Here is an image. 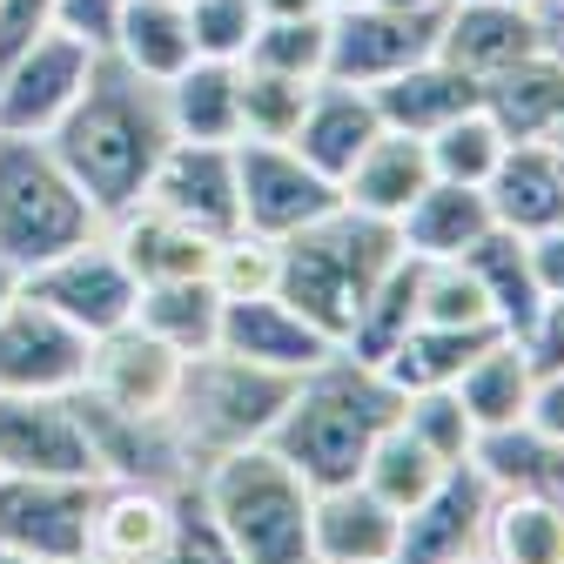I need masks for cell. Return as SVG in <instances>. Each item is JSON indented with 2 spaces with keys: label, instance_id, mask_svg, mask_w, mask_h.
<instances>
[{
  "label": "cell",
  "instance_id": "cell-48",
  "mask_svg": "<svg viewBox=\"0 0 564 564\" xmlns=\"http://www.w3.org/2000/svg\"><path fill=\"white\" fill-rule=\"evenodd\" d=\"M524 349H531L538 370H564V296H544V310H538Z\"/></svg>",
  "mask_w": 564,
  "mask_h": 564
},
{
  "label": "cell",
  "instance_id": "cell-29",
  "mask_svg": "<svg viewBox=\"0 0 564 564\" xmlns=\"http://www.w3.org/2000/svg\"><path fill=\"white\" fill-rule=\"evenodd\" d=\"M451 390H457V403L470 410L477 437H484V431H518L524 410H531V390H538V364H531V349H524L518 336H498L490 349H477L470 370H464Z\"/></svg>",
  "mask_w": 564,
  "mask_h": 564
},
{
  "label": "cell",
  "instance_id": "cell-56",
  "mask_svg": "<svg viewBox=\"0 0 564 564\" xmlns=\"http://www.w3.org/2000/svg\"><path fill=\"white\" fill-rule=\"evenodd\" d=\"M551 149H557V155H564V128H557V134H551Z\"/></svg>",
  "mask_w": 564,
  "mask_h": 564
},
{
  "label": "cell",
  "instance_id": "cell-45",
  "mask_svg": "<svg viewBox=\"0 0 564 564\" xmlns=\"http://www.w3.org/2000/svg\"><path fill=\"white\" fill-rule=\"evenodd\" d=\"M115 21H121V0H54V28L82 34L88 47H108Z\"/></svg>",
  "mask_w": 564,
  "mask_h": 564
},
{
  "label": "cell",
  "instance_id": "cell-57",
  "mask_svg": "<svg viewBox=\"0 0 564 564\" xmlns=\"http://www.w3.org/2000/svg\"><path fill=\"white\" fill-rule=\"evenodd\" d=\"M538 8H544V0H538ZM551 8H564V0H551Z\"/></svg>",
  "mask_w": 564,
  "mask_h": 564
},
{
  "label": "cell",
  "instance_id": "cell-22",
  "mask_svg": "<svg viewBox=\"0 0 564 564\" xmlns=\"http://www.w3.org/2000/svg\"><path fill=\"white\" fill-rule=\"evenodd\" d=\"M437 182V169H431V149H423L416 134H403V128H383L370 149L357 155V169H349L343 182H336V195H343V208H357V216H377V223H403V208Z\"/></svg>",
  "mask_w": 564,
  "mask_h": 564
},
{
  "label": "cell",
  "instance_id": "cell-34",
  "mask_svg": "<svg viewBox=\"0 0 564 564\" xmlns=\"http://www.w3.org/2000/svg\"><path fill=\"white\" fill-rule=\"evenodd\" d=\"M505 329H437V323H410V336L390 349V357L377 364L403 397L410 390H451L464 370H470V357L477 349H490Z\"/></svg>",
  "mask_w": 564,
  "mask_h": 564
},
{
  "label": "cell",
  "instance_id": "cell-55",
  "mask_svg": "<svg viewBox=\"0 0 564 564\" xmlns=\"http://www.w3.org/2000/svg\"><path fill=\"white\" fill-rule=\"evenodd\" d=\"M67 564H108V557H95V551H88V557H67Z\"/></svg>",
  "mask_w": 564,
  "mask_h": 564
},
{
  "label": "cell",
  "instance_id": "cell-7",
  "mask_svg": "<svg viewBox=\"0 0 564 564\" xmlns=\"http://www.w3.org/2000/svg\"><path fill=\"white\" fill-rule=\"evenodd\" d=\"M95 54L101 47H88L82 34H67V28H47L28 47L0 54V134L47 141L61 128V115L82 101V88L95 75Z\"/></svg>",
  "mask_w": 564,
  "mask_h": 564
},
{
  "label": "cell",
  "instance_id": "cell-14",
  "mask_svg": "<svg viewBox=\"0 0 564 564\" xmlns=\"http://www.w3.org/2000/svg\"><path fill=\"white\" fill-rule=\"evenodd\" d=\"M444 34V14H403V8H343L329 14V75L323 82H349V88H383L403 67L431 61Z\"/></svg>",
  "mask_w": 564,
  "mask_h": 564
},
{
  "label": "cell",
  "instance_id": "cell-19",
  "mask_svg": "<svg viewBox=\"0 0 564 564\" xmlns=\"http://www.w3.org/2000/svg\"><path fill=\"white\" fill-rule=\"evenodd\" d=\"M188 484V477H182ZM182 484H149V477H101L95 490V524L88 551L108 564H155L169 531H175V490Z\"/></svg>",
  "mask_w": 564,
  "mask_h": 564
},
{
  "label": "cell",
  "instance_id": "cell-37",
  "mask_svg": "<svg viewBox=\"0 0 564 564\" xmlns=\"http://www.w3.org/2000/svg\"><path fill=\"white\" fill-rule=\"evenodd\" d=\"M431 169H437V182H464V188H484L490 175H498V162H505V149H511V134L484 115V101L470 108V115H457V121H444L431 141Z\"/></svg>",
  "mask_w": 564,
  "mask_h": 564
},
{
  "label": "cell",
  "instance_id": "cell-44",
  "mask_svg": "<svg viewBox=\"0 0 564 564\" xmlns=\"http://www.w3.org/2000/svg\"><path fill=\"white\" fill-rule=\"evenodd\" d=\"M155 564H242V557L229 551V538L216 531V518H208L195 477L175 490V531H169V544H162Z\"/></svg>",
  "mask_w": 564,
  "mask_h": 564
},
{
  "label": "cell",
  "instance_id": "cell-16",
  "mask_svg": "<svg viewBox=\"0 0 564 564\" xmlns=\"http://www.w3.org/2000/svg\"><path fill=\"white\" fill-rule=\"evenodd\" d=\"M484 505L490 484L477 464H457L416 511H403L397 531V564H477L484 544Z\"/></svg>",
  "mask_w": 564,
  "mask_h": 564
},
{
  "label": "cell",
  "instance_id": "cell-46",
  "mask_svg": "<svg viewBox=\"0 0 564 564\" xmlns=\"http://www.w3.org/2000/svg\"><path fill=\"white\" fill-rule=\"evenodd\" d=\"M47 28H54V0H0V54L28 47Z\"/></svg>",
  "mask_w": 564,
  "mask_h": 564
},
{
  "label": "cell",
  "instance_id": "cell-18",
  "mask_svg": "<svg viewBox=\"0 0 564 564\" xmlns=\"http://www.w3.org/2000/svg\"><path fill=\"white\" fill-rule=\"evenodd\" d=\"M216 349H229V357L256 364V370H282V377H310L316 364L336 357V343L296 316L282 296H242V303H223V336Z\"/></svg>",
  "mask_w": 564,
  "mask_h": 564
},
{
  "label": "cell",
  "instance_id": "cell-13",
  "mask_svg": "<svg viewBox=\"0 0 564 564\" xmlns=\"http://www.w3.org/2000/svg\"><path fill=\"white\" fill-rule=\"evenodd\" d=\"M101 477H0V544H14L41 564L88 557Z\"/></svg>",
  "mask_w": 564,
  "mask_h": 564
},
{
  "label": "cell",
  "instance_id": "cell-42",
  "mask_svg": "<svg viewBox=\"0 0 564 564\" xmlns=\"http://www.w3.org/2000/svg\"><path fill=\"white\" fill-rule=\"evenodd\" d=\"M397 416H403V431H416L444 464H470V451H477V423H470V410L457 403V390H410Z\"/></svg>",
  "mask_w": 564,
  "mask_h": 564
},
{
  "label": "cell",
  "instance_id": "cell-24",
  "mask_svg": "<svg viewBox=\"0 0 564 564\" xmlns=\"http://www.w3.org/2000/svg\"><path fill=\"white\" fill-rule=\"evenodd\" d=\"M490 229H498V216H490V195L484 188H464V182H431L410 208H403V256L416 262H457L470 256Z\"/></svg>",
  "mask_w": 564,
  "mask_h": 564
},
{
  "label": "cell",
  "instance_id": "cell-21",
  "mask_svg": "<svg viewBox=\"0 0 564 564\" xmlns=\"http://www.w3.org/2000/svg\"><path fill=\"white\" fill-rule=\"evenodd\" d=\"M377 134H383V115H377V95H370V88L316 82V88H310V108H303V121H296V134H290V149H296L316 175L343 182Z\"/></svg>",
  "mask_w": 564,
  "mask_h": 564
},
{
  "label": "cell",
  "instance_id": "cell-3",
  "mask_svg": "<svg viewBox=\"0 0 564 564\" xmlns=\"http://www.w3.org/2000/svg\"><path fill=\"white\" fill-rule=\"evenodd\" d=\"M403 262V236L397 223L357 216V208H329L323 223L282 236V275H275V296L290 303L296 316H310L336 349L357 323V310L370 303V290Z\"/></svg>",
  "mask_w": 564,
  "mask_h": 564
},
{
  "label": "cell",
  "instance_id": "cell-52",
  "mask_svg": "<svg viewBox=\"0 0 564 564\" xmlns=\"http://www.w3.org/2000/svg\"><path fill=\"white\" fill-rule=\"evenodd\" d=\"M14 290H21V275H14L8 262H0V310H8V296H14Z\"/></svg>",
  "mask_w": 564,
  "mask_h": 564
},
{
  "label": "cell",
  "instance_id": "cell-17",
  "mask_svg": "<svg viewBox=\"0 0 564 564\" xmlns=\"http://www.w3.org/2000/svg\"><path fill=\"white\" fill-rule=\"evenodd\" d=\"M538 47H544V28H538V8H524V0H451L444 8L437 54L451 67H464L477 88Z\"/></svg>",
  "mask_w": 564,
  "mask_h": 564
},
{
  "label": "cell",
  "instance_id": "cell-20",
  "mask_svg": "<svg viewBox=\"0 0 564 564\" xmlns=\"http://www.w3.org/2000/svg\"><path fill=\"white\" fill-rule=\"evenodd\" d=\"M403 511H390L370 484H329L310 505V557L316 564H397Z\"/></svg>",
  "mask_w": 564,
  "mask_h": 564
},
{
  "label": "cell",
  "instance_id": "cell-4",
  "mask_svg": "<svg viewBox=\"0 0 564 564\" xmlns=\"http://www.w3.org/2000/svg\"><path fill=\"white\" fill-rule=\"evenodd\" d=\"M195 490L242 564H316L310 557L316 484L275 444H242V451L208 457L195 470Z\"/></svg>",
  "mask_w": 564,
  "mask_h": 564
},
{
  "label": "cell",
  "instance_id": "cell-54",
  "mask_svg": "<svg viewBox=\"0 0 564 564\" xmlns=\"http://www.w3.org/2000/svg\"><path fill=\"white\" fill-rule=\"evenodd\" d=\"M343 8H370V0H329V14H343Z\"/></svg>",
  "mask_w": 564,
  "mask_h": 564
},
{
  "label": "cell",
  "instance_id": "cell-35",
  "mask_svg": "<svg viewBox=\"0 0 564 564\" xmlns=\"http://www.w3.org/2000/svg\"><path fill=\"white\" fill-rule=\"evenodd\" d=\"M457 464H444L431 444H423L416 431H403V416L390 423V431L370 444V457H364V470H357V484H370L377 498L390 505V511H416L431 490L451 477Z\"/></svg>",
  "mask_w": 564,
  "mask_h": 564
},
{
  "label": "cell",
  "instance_id": "cell-50",
  "mask_svg": "<svg viewBox=\"0 0 564 564\" xmlns=\"http://www.w3.org/2000/svg\"><path fill=\"white\" fill-rule=\"evenodd\" d=\"M262 21H310V14H329V0H256Z\"/></svg>",
  "mask_w": 564,
  "mask_h": 564
},
{
  "label": "cell",
  "instance_id": "cell-30",
  "mask_svg": "<svg viewBox=\"0 0 564 564\" xmlns=\"http://www.w3.org/2000/svg\"><path fill=\"white\" fill-rule=\"evenodd\" d=\"M162 101L175 141H242V61H188Z\"/></svg>",
  "mask_w": 564,
  "mask_h": 564
},
{
  "label": "cell",
  "instance_id": "cell-39",
  "mask_svg": "<svg viewBox=\"0 0 564 564\" xmlns=\"http://www.w3.org/2000/svg\"><path fill=\"white\" fill-rule=\"evenodd\" d=\"M242 61H249V67H269V75L323 82V75H329V14H310V21H262Z\"/></svg>",
  "mask_w": 564,
  "mask_h": 564
},
{
  "label": "cell",
  "instance_id": "cell-33",
  "mask_svg": "<svg viewBox=\"0 0 564 564\" xmlns=\"http://www.w3.org/2000/svg\"><path fill=\"white\" fill-rule=\"evenodd\" d=\"M134 323L155 329L162 343H175L182 357H202L223 336V296L208 275H182V282H141L134 296Z\"/></svg>",
  "mask_w": 564,
  "mask_h": 564
},
{
  "label": "cell",
  "instance_id": "cell-41",
  "mask_svg": "<svg viewBox=\"0 0 564 564\" xmlns=\"http://www.w3.org/2000/svg\"><path fill=\"white\" fill-rule=\"evenodd\" d=\"M275 275H282V242L256 236V229H229L208 256V282H216L223 303H242V296H275Z\"/></svg>",
  "mask_w": 564,
  "mask_h": 564
},
{
  "label": "cell",
  "instance_id": "cell-2",
  "mask_svg": "<svg viewBox=\"0 0 564 564\" xmlns=\"http://www.w3.org/2000/svg\"><path fill=\"white\" fill-rule=\"evenodd\" d=\"M397 410H403V390L377 364H357L349 349H336L329 364L296 377L269 444L290 457L316 490H329V484H349L364 470L370 444L397 423Z\"/></svg>",
  "mask_w": 564,
  "mask_h": 564
},
{
  "label": "cell",
  "instance_id": "cell-12",
  "mask_svg": "<svg viewBox=\"0 0 564 564\" xmlns=\"http://www.w3.org/2000/svg\"><path fill=\"white\" fill-rule=\"evenodd\" d=\"M21 290H28L34 303H47L54 316H67L82 336H108V329L134 323L141 282H134V269L121 262V249H115L108 236H95V242H82V249H67V256L28 269Z\"/></svg>",
  "mask_w": 564,
  "mask_h": 564
},
{
  "label": "cell",
  "instance_id": "cell-25",
  "mask_svg": "<svg viewBox=\"0 0 564 564\" xmlns=\"http://www.w3.org/2000/svg\"><path fill=\"white\" fill-rule=\"evenodd\" d=\"M477 564H564V505L531 484L490 490Z\"/></svg>",
  "mask_w": 564,
  "mask_h": 564
},
{
  "label": "cell",
  "instance_id": "cell-36",
  "mask_svg": "<svg viewBox=\"0 0 564 564\" xmlns=\"http://www.w3.org/2000/svg\"><path fill=\"white\" fill-rule=\"evenodd\" d=\"M410 323H416V256H403V262L377 282V290H370V303L357 310L343 349H349L357 364H383L390 349L410 336Z\"/></svg>",
  "mask_w": 564,
  "mask_h": 564
},
{
  "label": "cell",
  "instance_id": "cell-49",
  "mask_svg": "<svg viewBox=\"0 0 564 564\" xmlns=\"http://www.w3.org/2000/svg\"><path fill=\"white\" fill-rule=\"evenodd\" d=\"M531 269H538V290L544 296H564V223L531 236Z\"/></svg>",
  "mask_w": 564,
  "mask_h": 564
},
{
  "label": "cell",
  "instance_id": "cell-53",
  "mask_svg": "<svg viewBox=\"0 0 564 564\" xmlns=\"http://www.w3.org/2000/svg\"><path fill=\"white\" fill-rule=\"evenodd\" d=\"M0 564H41V557H28V551H14V544H0Z\"/></svg>",
  "mask_w": 564,
  "mask_h": 564
},
{
  "label": "cell",
  "instance_id": "cell-38",
  "mask_svg": "<svg viewBox=\"0 0 564 564\" xmlns=\"http://www.w3.org/2000/svg\"><path fill=\"white\" fill-rule=\"evenodd\" d=\"M416 323L437 329H498V310H490L484 282L470 275V262H416Z\"/></svg>",
  "mask_w": 564,
  "mask_h": 564
},
{
  "label": "cell",
  "instance_id": "cell-6",
  "mask_svg": "<svg viewBox=\"0 0 564 564\" xmlns=\"http://www.w3.org/2000/svg\"><path fill=\"white\" fill-rule=\"evenodd\" d=\"M290 390H296V377L256 370V364L229 357V349H202V357H188L175 410H169V431L182 444V464L202 470L208 457H223V451L269 444Z\"/></svg>",
  "mask_w": 564,
  "mask_h": 564
},
{
  "label": "cell",
  "instance_id": "cell-5",
  "mask_svg": "<svg viewBox=\"0 0 564 564\" xmlns=\"http://www.w3.org/2000/svg\"><path fill=\"white\" fill-rule=\"evenodd\" d=\"M108 236V216L34 134H0V262L14 275Z\"/></svg>",
  "mask_w": 564,
  "mask_h": 564
},
{
  "label": "cell",
  "instance_id": "cell-10",
  "mask_svg": "<svg viewBox=\"0 0 564 564\" xmlns=\"http://www.w3.org/2000/svg\"><path fill=\"white\" fill-rule=\"evenodd\" d=\"M88 343L67 316L34 303L28 290L8 296L0 310V390L14 397H75L88 383Z\"/></svg>",
  "mask_w": 564,
  "mask_h": 564
},
{
  "label": "cell",
  "instance_id": "cell-8",
  "mask_svg": "<svg viewBox=\"0 0 564 564\" xmlns=\"http://www.w3.org/2000/svg\"><path fill=\"white\" fill-rule=\"evenodd\" d=\"M182 370H188V357H182L175 343H162L155 329H141V323H121V329H108V336L88 343V383H82V397L95 410L134 416V423H169Z\"/></svg>",
  "mask_w": 564,
  "mask_h": 564
},
{
  "label": "cell",
  "instance_id": "cell-43",
  "mask_svg": "<svg viewBox=\"0 0 564 564\" xmlns=\"http://www.w3.org/2000/svg\"><path fill=\"white\" fill-rule=\"evenodd\" d=\"M188 8V34H195V61H242L262 14L256 0H182Z\"/></svg>",
  "mask_w": 564,
  "mask_h": 564
},
{
  "label": "cell",
  "instance_id": "cell-15",
  "mask_svg": "<svg viewBox=\"0 0 564 564\" xmlns=\"http://www.w3.org/2000/svg\"><path fill=\"white\" fill-rule=\"evenodd\" d=\"M149 208L202 229V236H229L242 229V195H236V141H169L162 169L149 175Z\"/></svg>",
  "mask_w": 564,
  "mask_h": 564
},
{
  "label": "cell",
  "instance_id": "cell-1",
  "mask_svg": "<svg viewBox=\"0 0 564 564\" xmlns=\"http://www.w3.org/2000/svg\"><path fill=\"white\" fill-rule=\"evenodd\" d=\"M169 101L162 82L121 67L108 47L95 54V75L82 88V101L61 115V128L47 134V149L61 155V169L82 182V195L101 208V216H128V208L149 195V175L169 155Z\"/></svg>",
  "mask_w": 564,
  "mask_h": 564
},
{
  "label": "cell",
  "instance_id": "cell-32",
  "mask_svg": "<svg viewBox=\"0 0 564 564\" xmlns=\"http://www.w3.org/2000/svg\"><path fill=\"white\" fill-rule=\"evenodd\" d=\"M470 275L484 282L490 310H498V329L505 336H531L538 310H544V290H538V269H531V236H511V229H490L470 256Z\"/></svg>",
  "mask_w": 564,
  "mask_h": 564
},
{
  "label": "cell",
  "instance_id": "cell-51",
  "mask_svg": "<svg viewBox=\"0 0 564 564\" xmlns=\"http://www.w3.org/2000/svg\"><path fill=\"white\" fill-rule=\"evenodd\" d=\"M377 8H403V14H444L451 0H377Z\"/></svg>",
  "mask_w": 564,
  "mask_h": 564
},
{
  "label": "cell",
  "instance_id": "cell-26",
  "mask_svg": "<svg viewBox=\"0 0 564 564\" xmlns=\"http://www.w3.org/2000/svg\"><path fill=\"white\" fill-rule=\"evenodd\" d=\"M370 95H377L383 128H403V134H416V141H431L444 121H457V115H470V108L484 101V88L464 75V67H451L444 54L403 67V75H390V82L370 88Z\"/></svg>",
  "mask_w": 564,
  "mask_h": 564
},
{
  "label": "cell",
  "instance_id": "cell-9",
  "mask_svg": "<svg viewBox=\"0 0 564 564\" xmlns=\"http://www.w3.org/2000/svg\"><path fill=\"white\" fill-rule=\"evenodd\" d=\"M0 477H101L82 397L0 390Z\"/></svg>",
  "mask_w": 564,
  "mask_h": 564
},
{
  "label": "cell",
  "instance_id": "cell-58",
  "mask_svg": "<svg viewBox=\"0 0 564 564\" xmlns=\"http://www.w3.org/2000/svg\"><path fill=\"white\" fill-rule=\"evenodd\" d=\"M524 8H538V0H524Z\"/></svg>",
  "mask_w": 564,
  "mask_h": 564
},
{
  "label": "cell",
  "instance_id": "cell-23",
  "mask_svg": "<svg viewBox=\"0 0 564 564\" xmlns=\"http://www.w3.org/2000/svg\"><path fill=\"white\" fill-rule=\"evenodd\" d=\"M490 195V216L511 236H544L564 223V155L551 141H511L498 175L484 182Z\"/></svg>",
  "mask_w": 564,
  "mask_h": 564
},
{
  "label": "cell",
  "instance_id": "cell-31",
  "mask_svg": "<svg viewBox=\"0 0 564 564\" xmlns=\"http://www.w3.org/2000/svg\"><path fill=\"white\" fill-rule=\"evenodd\" d=\"M108 54L121 67L149 82H175L195 61V34H188V8L182 0H121V21L108 34Z\"/></svg>",
  "mask_w": 564,
  "mask_h": 564
},
{
  "label": "cell",
  "instance_id": "cell-40",
  "mask_svg": "<svg viewBox=\"0 0 564 564\" xmlns=\"http://www.w3.org/2000/svg\"><path fill=\"white\" fill-rule=\"evenodd\" d=\"M310 88L316 82L269 75V67L242 61V141H290L296 121H303V108H310Z\"/></svg>",
  "mask_w": 564,
  "mask_h": 564
},
{
  "label": "cell",
  "instance_id": "cell-27",
  "mask_svg": "<svg viewBox=\"0 0 564 564\" xmlns=\"http://www.w3.org/2000/svg\"><path fill=\"white\" fill-rule=\"evenodd\" d=\"M108 242L121 249V262L134 269V282H182V275H208V256H216V236H202L162 208L134 202L128 216L108 223Z\"/></svg>",
  "mask_w": 564,
  "mask_h": 564
},
{
  "label": "cell",
  "instance_id": "cell-28",
  "mask_svg": "<svg viewBox=\"0 0 564 564\" xmlns=\"http://www.w3.org/2000/svg\"><path fill=\"white\" fill-rule=\"evenodd\" d=\"M484 115L511 141H551L564 128V61L557 54H524L518 67L484 82Z\"/></svg>",
  "mask_w": 564,
  "mask_h": 564
},
{
  "label": "cell",
  "instance_id": "cell-11",
  "mask_svg": "<svg viewBox=\"0 0 564 564\" xmlns=\"http://www.w3.org/2000/svg\"><path fill=\"white\" fill-rule=\"evenodd\" d=\"M236 195H242V229L282 242L310 223H323L343 202L329 175H316L290 141H236Z\"/></svg>",
  "mask_w": 564,
  "mask_h": 564
},
{
  "label": "cell",
  "instance_id": "cell-47",
  "mask_svg": "<svg viewBox=\"0 0 564 564\" xmlns=\"http://www.w3.org/2000/svg\"><path fill=\"white\" fill-rule=\"evenodd\" d=\"M524 423H531L544 444H564V370H538V390H531Z\"/></svg>",
  "mask_w": 564,
  "mask_h": 564
}]
</instances>
